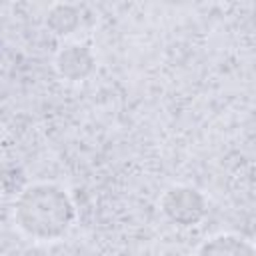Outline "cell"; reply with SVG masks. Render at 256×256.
Returning <instances> with one entry per match:
<instances>
[{
	"label": "cell",
	"instance_id": "obj_1",
	"mask_svg": "<svg viewBox=\"0 0 256 256\" xmlns=\"http://www.w3.org/2000/svg\"><path fill=\"white\" fill-rule=\"evenodd\" d=\"M12 216L24 236L36 242H56L72 230L76 206L62 184L32 182L16 194Z\"/></svg>",
	"mask_w": 256,
	"mask_h": 256
},
{
	"label": "cell",
	"instance_id": "obj_2",
	"mask_svg": "<svg viewBox=\"0 0 256 256\" xmlns=\"http://www.w3.org/2000/svg\"><path fill=\"white\" fill-rule=\"evenodd\" d=\"M158 206L166 220L182 228L200 224L208 212L206 196L188 184H174L166 188L158 200Z\"/></svg>",
	"mask_w": 256,
	"mask_h": 256
},
{
	"label": "cell",
	"instance_id": "obj_3",
	"mask_svg": "<svg viewBox=\"0 0 256 256\" xmlns=\"http://www.w3.org/2000/svg\"><path fill=\"white\" fill-rule=\"evenodd\" d=\"M54 68L68 82H82L96 72V54L84 42L64 44L54 56Z\"/></svg>",
	"mask_w": 256,
	"mask_h": 256
},
{
	"label": "cell",
	"instance_id": "obj_4",
	"mask_svg": "<svg viewBox=\"0 0 256 256\" xmlns=\"http://www.w3.org/2000/svg\"><path fill=\"white\" fill-rule=\"evenodd\" d=\"M194 256H256V246L236 232H218L206 238Z\"/></svg>",
	"mask_w": 256,
	"mask_h": 256
},
{
	"label": "cell",
	"instance_id": "obj_5",
	"mask_svg": "<svg viewBox=\"0 0 256 256\" xmlns=\"http://www.w3.org/2000/svg\"><path fill=\"white\" fill-rule=\"evenodd\" d=\"M82 24L80 16V6L76 4H54L50 6L46 14V26L50 28L52 34L68 38L72 36Z\"/></svg>",
	"mask_w": 256,
	"mask_h": 256
}]
</instances>
